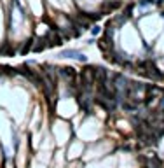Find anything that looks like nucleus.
Wrapping results in <instances>:
<instances>
[{
    "label": "nucleus",
    "mask_w": 164,
    "mask_h": 168,
    "mask_svg": "<svg viewBox=\"0 0 164 168\" xmlns=\"http://www.w3.org/2000/svg\"><path fill=\"white\" fill-rule=\"evenodd\" d=\"M58 74H59L61 77H65V79L70 82V86H75V79H77L75 68H72V67H65V68H59Z\"/></svg>",
    "instance_id": "obj_1"
},
{
    "label": "nucleus",
    "mask_w": 164,
    "mask_h": 168,
    "mask_svg": "<svg viewBox=\"0 0 164 168\" xmlns=\"http://www.w3.org/2000/svg\"><path fill=\"white\" fill-rule=\"evenodd\" d=\"M59 58H77L79 61H87V58L82 53H79L77 49H65L59 53Z\"/></svg>",
    "instance_id": "obj_2"
},
{
    "label": "nucleus",
    "mask_w": 164,
    "mask_h": 168,
    "mask_svg": "<svg viewBox=\"0 0 164 168\" xmlns=\"http://www.w3.org/2000/svg\"><path fill=\"white\" fill-rule=\"evenodd\" d=\"M155 4V0H140L138 5L140 7H148V5H154Z\"/></svg>",
    "instance_id": "obj_3"
},
{
    "label": "nucleus",
    "mask_w": 164,
    "mask_h": 168,
    "mask_svg": "<svg viewBox=\"0 0 164 168\" xmlns=\"http://www.w3.org/2000/svg\"><path fill=\"white\" fill-rule=\"evenodd\" d=\"M100 32H101V28H100L98 25H96V26H92V28H91V33H92V35H98Z\"/></svg>",
    "instance_id": "obj_4"
},
{
    "label": "nucleus",
    "mask_w": 164,
    "mask_h": 168,
    "mask_svg": "<svg viewBox=\"0 0 164 168\" xmlns=\"http://www.w3.org/2000/svg\"><path fill=\"white\" fill-rule=\"evenodd\" d=\"M159 109H161V110H164V95H162V98H161V103H159Z\"/></svg>",
    "instance_id": "obj_5"
}]
</instances>
